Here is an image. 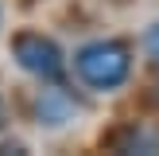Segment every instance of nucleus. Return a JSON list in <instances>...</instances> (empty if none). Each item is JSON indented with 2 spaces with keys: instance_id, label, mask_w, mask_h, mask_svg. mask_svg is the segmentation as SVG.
<instances>
[{
  "instance_id": "obj_1",
  "label": "nucleus",
  "mask_w": 159,
  "mask_h": 156,
  "mask_svg": "<svg viewBox=\"0 0 159 156\" xmlns=\"http://www.w3.org/2000/svg\"><path fill=\"white\" fill-rule=\"evenodd\" d=\"M74 74L89 90H116L132 74V51L124 39H93L74 51Z\"/></svg>"
},
{
  "instance_id": "obj_2",
  "label": "nucleus",
  "mask_w": 159,
  "mask_h": 156,
  "mask_svg": "<svg viewBox=\"0 0 159 156\" xmlns=\"http://www.w3.org/2000/svg\"><path fill=\"white\" fill-rule=\"evenodd\" d=\"M12 55L27 74L35 78H47V82H58L62 70H66V59H62V47L54 43L51 35L43 31H20L12 39Z\"/></svg>"
},
{
  "instance_id": "obj_3",
  "label": "nucleus",
  "mask_w": 159,
  "mask_h": 156,
  "mask_svg": "<svg viewBox=\"0 0 159 156\" xmlns=\"http://www.w3.org/2000/svg\"><path fill=\"white\" fill-rule=\"evenodd\" d=\"M35 109H39V121L43 125H66L78 105H74V98H70L66 90H43Z\"/></svg>"
},
{
  "instance_id": "obj_4",
  "label": "nucleus",
  "mask_w": 159,
  "mask_h": 156,
  "mask_svg": "<svg viewBox=\"0 0 159 156\" xmlns=\"http://www.w3.org/2000/svg\"><path fill=\"white\" fill-rule=\"evenodd\" d=\"M116 148H120V152H132V148H144V152H155V148H159V140L152 137V133H140V129H128V137H124V140H120Z\"/></svg>"
},
{
  "instance_id": "obj_5",
  "label": "nucleus",
  "mask_w": 159,
  "mask_h": 156,
  "mask_svg": "<svg viewBox=\"0 0 159 156\" xmlns=\"http://www.w3.org/2000/svg\"><path fill=\"white\" fill-rule=\"evenodd\" d=\"M148 51H152L155 59H159V20L152 23V27H148Z\"/></svg>"
},
{
  "instance_id": "obj_6",
  "label": "nucleus",
  "mask_w": 159,
  "mask_h": 156,
  "mask_svg": "<svg viewBox=\"0 0 159 156\" xmlns=\"http://www.w3.org/2000/svg\"><path fill=\"white\" fill-rule=\"evenodd\" d=\"M0 129H4V101H0Z\"/></svg>"
}]
</instances>
